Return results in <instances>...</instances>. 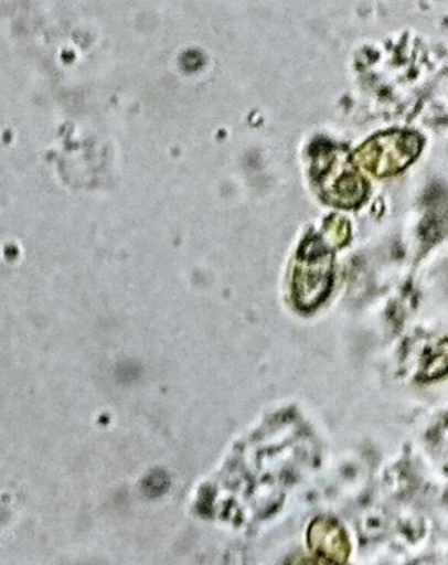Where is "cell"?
Instances as JSON below:
<instances>
[{
    "label": "cell",
    "mask_w": 448,
    "mask_h": 565,
    "mask_svg": "<svg viewBox=\"0 0 448 565\" xmlns=\"http://www.w3.org/2000/svg\"><path fill=\"white\" fill-rule=\"evenodd\" d=\"M313 179L321 198L338 207H354L366 195V182L344 151L328 149L318 152L314 156Z\"/></svg>",
    "instance_id": "obj_1"
},
{
    "label": "cell",
    "mask_w": 448,
    "mask_h": 565,
    "mask_svg": "<svg viewBox=\"0 0 448 565\" xmlns=\"http://www.w3.org/2000/svg\"><path fill=\"white\" fill-rule=\"evenodd\" d=\"M333 282V255L320 237L308 238L298 254L294 275L295 301L298 308L320 305Z\"/></svg>",
    "instance_id": "obj_2"
},
{
    "label": "cell",
    "mask_w": 448,
    "mask_h": 565,
    "mask_svg": "<svg viewBox=\"0 0 448 565\" xmlns=\"http://www.w3.org/2000/svg\"><path fill=\"white\" fill-rule=\"evenodd\" d=\"M419 151L420 141L417 136L394 132L367 142L358 152V161L363 162L367 171L383 178L403 171L416 159Z\"/></svg>",
    "instance_id": "obj_3"
}]
</instances>
